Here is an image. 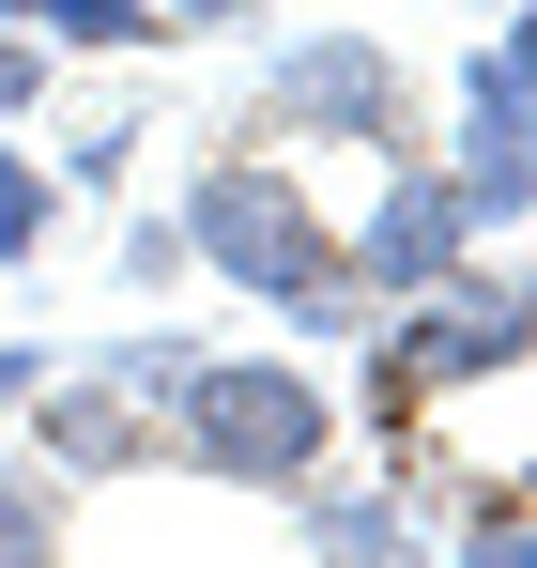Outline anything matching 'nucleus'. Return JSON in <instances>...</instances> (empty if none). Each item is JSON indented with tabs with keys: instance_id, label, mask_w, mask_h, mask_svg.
Instances as JSON below:
<instances>
[{
	"instance_id": "obj_10",
	"label": "nucleus",
	"mask_w": 537,
	"mask_h": 568,
	"mask_svg": "<svg viewBox=\"0 0 537 568\" xmlns=\"http://www.w3.org/2000/svg\"><path fill=\"white\" fill-rule=\"evenodd\" d=\"M16 31H47L62 62H123V47L170 31V0H16Z\"/></svg>"
},
{
	"instance_id": "obj_18",
	"label": "nucleus",
	"mask_w": 537,
	"mask_h": 568,
	"mask_svg": "<svg viewBox=\"0 0 537 568\" xmlns=\"http://www.w3.org/2000/svg\"><path fill=\"white\" fill-rule=\"evenodd\" d=\"M123 154H139L123 123H78V154H62V185H123Z\"/></svg>"
},
{
	"instance_id": "obj_3",
	"label": "nucleus",
	"mask_w": 537,
	"mask_h": 568,
	"mask_svg": "<svg viewBox=\"0 0 537 568\" xmlns=\"http://www.w3.org/2000/svg\"><path fill=\"white\" fill-rule=\"evenodd\" d=\"M184 262H200V277H231L246 307H307L323 277H354V262H338V231H323V200L292 185L276 154H215V170L184 185Z\"/></svg>"
},
{
	"instance_id": "obj_2",
	"label": "nucleus",
	"mask_w": 537,
	"mask_h": 568,
	"mask_svg": "<svg viewBox=\"0 0 537 568\" xmlns=\"http://www.w3.org/2000/svg\"><path fill=\"white\" fill-rule=\"evenodd\" d=\"M537 338V277H492V262H460V277H430V292H399L384 323H368V430L399 446L446 384H476V369H507Z\"/></svg>"
},
{
	"instance_id": "obj_4",
	"label": "nucleus",
	"mask_w": 537,
	"mask_h": 568,
	"mask_svg": "<svg viewBox=\"0 0 537 568\" xmlns=\"http://www.w3.org/2000/svg\"><path fill=\"white\" fill-rule=\"evenodd\" d=\"M399 476H415L430 507H523L537 491V338L507 354V369L446 384V399L399 430Z\"/></svg>"
},
{
	"instance_id": "obj_6",
	"label": "nucleus",
	"mask_w": 537,
	"mask_h": 568,
	"mask_svg": "<svg viewBox=\"0 0 537 568\" xmlns=\"http://www.w3.org/2000/svg\"><path fill=\"white\" fill-rule=\"evenodd\" d=\"M338 262H354V292H368V307H399V292H430V277H460V262H476V215H460V185H446V170L384 154V200L338 231Z\"/></svg>"
},
{
	"instance_id": "obj_8",
	"label": "nucleus",
	"mask_w": 537,
	"mask_h": 568,
	"mask_svg": "<svg viewBox=\"0 0 537 568\" xmlns=\"http://www.w3.org/2000/svg\"><path fill=\"white\" fill-rule=\"evenodd\" d=\"M154 462V415L108 369H47L31 384V476H139Z\"/></svg>"
},
{
	"instance_id": "obj_14",
	"label": "nucleus",
	"mask_w": 537,
	"mask_h": 568,
	"mask_svg": "<svg viewBox=\"0 0 537 568\" xmlns=\"http://www.w3.org/2000/svg\"><path fill=\"white\" fill-rule=\"evenodd\" d=\"M460 568H537V491L523 507H460Z\"/></svg>"
},
{
	"instance_id": "obj_11",
	"label": "nucleus",
	"mask_w": 537,
	"mask_h": 568,
	"mask_svg": "<svg viewBox=\"0 0 537 568\" xmlns=\"http://www.w3.org/2000/svg\"><path fill=\"white\" fill-rule=\"evenodd\" d=\"M92 369H108L123 399H139V415H154V430H170V399L200 384V338H170V323H139V338H123V354H92Z\"/></svg>"
},
{
	"instance_id": "obj_15",
	"label": "nucleus",
	"mask_w": 537,
	"mask_h": 568,
	"mask_svg": "<svg viewBox=\"0 0 537 568\" xmlns=\"http://www.w3.org/2000/svg\"><path fill=\"white\" fill-rule=\"evenodd\" d=\"M47 62H62V47H47V31H16V16H0V123H31V108H47Z\"/></svg>"
},
{
	"instance_id": "obj_13",
	"label": "nucleus",
	"mask_w": 537,
	"mask_h": 568,
	"mask_svg": "<svg viewBox=\"0 0 537 568\" xmlns=\"http://www.w3.org/2000/svg\"><path fill=\"white\" fill-rule=\"evenodd\" d=\"M47 231H62V170H31V154H0V277H16V262H31Z\"/></svg>"
},
{
	"instance_id": "obj_1",
	"label": "nucleus",
	"mask_w": 537,
	"mask_h": 568,
	"mask_svg": "<svg viewBox=\"0 0 537 568\" xmlns=\"http://www.w3.org/2000/svg\"><path fill=\"white\" fill-rule=\"evenodd\" d=\"M338 446V399L323 369H276V354H200V384L170 399V462L215 491H307Z\"/></svg>"
},
{
	"instance_id": "obj_20",
	"label": "nucleus",
	"mask_w": 537,
	"mask_h": 568,
	"mask_svg": "<svg viewBox=\"0 0 537 568\" xmlns=\"http://www.w3.org/2000/svg\"><path fill=\"white\" fill-rule=\"evenodd\" d=\"M0 16H16V0H0Z\"/></svg>"
},
{
	"instance_id": "obj_12",
	"label": "nucleus",
	"mask_w": 537,
	"mask_h": 568,
	"mask_svg": "<svg viewBox=\"0 0 537 568\" xmlns=\"http://www.w3.org/2000/svg\"><path fill=\"white\" fill-rule=\"evenodd\" d=\"M0 568H62V476L0 462Z\"/></svg>"
},
{
	"instance_id": "obj_17",
	"label": "nucleus",
	"mask_w": 537,
	"mask_h": 568,
	"mask_svg": "<svg viewBox=\"0 0 537 568\" xmlns=\"http://www.w3.org/2000/svg\"><path fill=\"white\" fill-rule=\"evenodd\" d=\"M108 262H123V277H139V292H170V277H184V215H139V231H123Z\"/></svg>"
},
{
	"instance_id": "obj_9",
	"label": "nucleus",
	"mask_w": 537,
	"mask_h": 568,
	"mask_svg": "<svg viewBox=\"0 0 537 568\" xmlns=\"http://www.w3.org/2000/svg\"><path fill=\"white\" fill-rule=\"evenodd\" d=\"M323 568H415V491H307Z\"/></svg>"
},
{
	"instance_id": "obj_16",
	"label": "nucleus",
	"mask_w": 537,
	"mask_h": 568,
	"mask_svg": "<svg viewBox=\"0 0 537 568\" xmlns=\"http://www.w3.org/2000/svg\"><path fill=\"white\" fill-rule=\"evenodd\" d=\"M276 323H292V338H368V323H384V307H368L354 277H323V292H307V307H276Z\"/></svg>"
},
{
	"instance_id": "obj_5",
	"label": "nucleus",
	"mask_w": 537,
	"mask_h": 568,
	"mask_svg": "<svg viewBox=\"0 0 537 568\" xmlns=\"http://www.w3.org/2000/svg\"><path fill=\"white\" fill-rule=\"evenodd\" d=\"M246 123H276V139H338V154H399V139H415V78H399L384 31H307V47H276V78H262Z\"/></svg>"
},
{
	"instance_id": "obj_19",
	"label": "nucleus",
	"mask_w": 537,
	"mask_h": 568,
	"mask_svg": "<svg viewBox=\"0 0 537 568\" xmlns=\"http://www.w3.org/2000/svg\"><path fill=\"white\" fill-rule=\"evenodd\" d=\"M492 62H507V78H523V93H537V0H523V16H507V31H492Z\"/></svg>"
},
{
	"instance_id": "obj_7",
	"label": "nucleus",
	"mask_w": 537,
	"mask_h": 568,
	"mask_svg": "<svg viewBox=\"0 0 537 568\" xmlns=\"http://www.w3.org/2000/svg\"><path fill=\"white\" fill-rule=\"evenodd\" d=\"M446 185H460L476 231H523L537 215V93L492 62V47L460 62V154H446Z\"/></svg>"
}]
</instances>
